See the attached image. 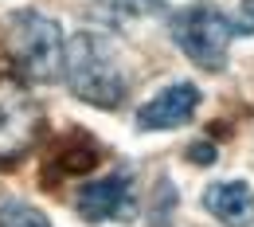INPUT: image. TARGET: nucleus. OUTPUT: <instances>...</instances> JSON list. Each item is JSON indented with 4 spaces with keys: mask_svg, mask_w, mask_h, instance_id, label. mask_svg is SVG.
I'll use <instances>...</instances> for the list:
<instances>
[{
    "mask_svg": "<svg viewBox=\"0 0 254 227\" xmlns=\"http://www.w3.org/2000/svg\"><path fill=\"white\" fill-rule=\"evenodd\" d=\"M203 208L227 227H251L254 224V188L247 180H223L203 192Z\"/></svg>",
    "mask_w": 254,
    "mask_h": 227,
    "instance_id": "7",
    "label": "nucleus"
},
{
    "mask_svg": "<svg viewBox=\"0 0 254 227\" xmlns=\"http://www.w3.org/2000/svg\"><path fill=\"white\" fill-rule=\"evenodd\" d=\"M118 12H133V16H149V12H157L160 4L157 0H110Z\"/></svg>",
    "mask_w": 254,
    "mask_h": 227,
    "instance_id": "10",
    "label": "nucleus"
},
{
    "mask_svg": "<svg viewBox=\"0 0 254 227\" xmlns=\"http://www.w3.org/2000/svg\"><path fill=\"white\" fill-rule=\"evenodd\" d=\"M0 227H51V224H47V216H43L39 208L12 200V204L0 208Z\"/></svg>",
    "mask_w": 254,
    "mask_h": 227,
    "instance_id": "8",
    "label": "nucleus"
},
{
    "mask_svg": "<svg viewBox=\"0 0 254 227\" xmlns=\"http://www.w3.org/2000/svg\"><path fill=\"white\" fill-rule=\"evenodd\" d=\"M74 208L86 224H126V220H133V212H137L133 176L129 172H110L102 180H86L74 196Z\"/></svg>",
    "mask_w": 254,
    "mask_h": 227,
    "instance_id": "5",
    "label": "nucleus"
},
{
    "mask_svg": "<svg viewBox=\"0 0 254 227\" xmlns=\"http://www.w3.org/2000/svg\"><path fill=\"white\" fill-rule=\"evenodd\" d=\"M63 78L74 90V98L114 110L126 102V71L118 63V51L106 35L98 32H74L70 43L63 47Z\"/></svg>",
    "mask_w": 254,
    "mask_h": 227,
    "instance_id": "1",
    "label": "nucleus"
},
{
    "mask_svg": "<svg viewBox=\"0 0 254 227\" xmlns=\"http://www.w3.org/2000/svg\"><path fill=\"white\" fill-rule=\"evenodd\" d=\"M199 98L203 94L195 82H172L168 90H160L153 102H145L137 110V126L141 130H180L199 110Z\"/></svg>",
    "mask_w": 254,
    "mask_h": 227,
    "instance_id": "6",
    "label": "nucleus"
},
{
    "mask_svg": "<svg viewBox=\"0 0 254 227\" xmlns=\"http://www.w3.org/2000/svg\"><path fill=\"white\" fill-rule=\"evenodd\" d=\"M191 164H215V145H207V141H195L188 149Z\"/></svg>",
    "mask_w": 254,
    "mask_h": 227,
    "instance_id": "11",
    "label": "nucleus"
},
{
    "mask_svg": "<svg viewBox=\"0 0 254 227\" xmlns=\"http://www.w3.org/2000/svg\"><path fill=\"white\" fill-rule=\"evenodd\" d=\"M43 130V110L24 78L0 71V164H12L35 145Z\"/></svg>",
    "mask_w": 254,
    "mask_h": 227,
    "instance_id": "4",
    "label": "nucleus"
},
{
    "mask_svg": "<svg viewBox=\"0 0 254 227\" xmlns=\"http://www.w3.org/2000/svg\"><path fill=\"white\" fill-rule=\"evenodd\" d=\"M12 59L24 78L32 82H59L63 75V28L39 12H16L8 32Z\"/></svg>",
    "mask_w": 254,
    "mask_h": 227,
    "instance_id": "2",
    "label": "nucleus"
},
{
    "mask_svg": "<svg viewBox=\"0 0 254 227\" xmlns=\"http://www.w3.org/2000/svg\"><path fill=\"white\" fill-rule=\"evenodd\" d=\"M235 39V28L231 20L207 8V4H195L188 12H180L172 20V43L188 55L191 63L207 67V71H223L227 67V47Z\"/></svg>",
    "mask_w": 254,
    "mask_h": 227,
    "instance_id": "3",
    "label": "nucleus"
},
{
    "mask_svg": "<svg viewBox=\"0 0 254 227\" xmlns=\"http://www.w3.org/2000/svg\"><path fill=\"white\" fill-rule=\"evenodd\" d=\"M235 35H254V0H243L239 8V20H231Z\"/></svg>",
    "mask_w": 254,
    "mask_h": 227,
    "instance_id": "9",
    "label": "nucleus"
}]
</instances>
